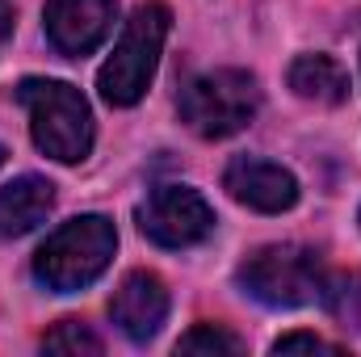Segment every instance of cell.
I'll use <instances>...</instances> for the list:
<instances>
[{"instance_id":"1","label":"cell","mask_w":361,"mask_h":357,"mask_svg":"<svg viewBox=\"0 0 361 357\" xmlns=\"http://www.w3.org/2000/svg\"><path fill=\"white\" fill-rule=\"evenodd\" d=\"M114 248H118L114 223L101 214H80L47 236V244L34 257V277L55 294L85 290L109 269Z\"/></svg>"},{"instance_id":"2","label":"cell","mask_w":361,"mask_h":357,"mask_svg":"<svg viewBox=\"0 0 361 357\" xmlns=\"http://www.w3.org/2000/svg\"><path fill=\"white\" fill-rule=\"evenodd\" d=\"M169 25H173V13L160 0H147L130 13V21L122 25V34L114 42V55L105 59V68L97 76V89L109 105H135L147 92L156 68H160Z\"/></svg>"},{"instance_id":"3","label":"cell","mask_w":361,"mask_h":357,"mask_svg":"<svg viewBox=\"0 0 361 357\" xmlns=\"http://www.w3.org/2000/svg\"><path fill=\"white\" fill-rule=\"evenodd\" d=\"M17 97L30 114L34 143L51 160L80 164L92 152V114L80 89H72L63 80H21Z\"/></svg>"},{"instance_id":"4","label":"cell","mask_w":361,"mask_h":357,"mask_svg":"<svg viewBox=\"0 0 361 357\" xmlns=\"http://www.w3.org/2000/svg\"><path fill=\"white\" fill-rule=\"evenodd\" d=\"M257 105H261V89L240 68H219V72L193 76L180 89V118L202 139H227V135L244 131L257 118Z\"/></svg>"},{"instance_id":"5","label":"cell","mask_w":361,"mask_h":357,"mask_svg":"<svg viewBox=\"0 0 361 357\" xmlns=\"http://www.w3.org/2000/svg\"><path fill=\"white\" fill-rule=\"evenodd\" d=\"M324 265L315 253L294 244H269L257 248L240 265V286L265 303V307H307L324 294Z\"/></svg>"},{"instance_id":"6","label":"cell","mask_w":361,"mask_h":357,"mask_svg":"<svg viewBox=\"0 0 361 357\" xmlns=\"http://www.w3.org/2000/svg\"><path fill=\"white\" fill-rule=\"evenodd\" d=\"M139 231L160 248H189L214 231V210L189 185H156L139 206Z\"/></svg>"},{"instance_id":"7","label":"cell","mask_w":361,"mask_h":357,"mask_svg":"<svg viewBox=\"0 0 361 357\" xmlns=\"http://www.w3.org/2000/svg\"><path fill=\"white\" fill-rule=\"evenodd\" d=\"M114 13H118V0H47L42 21L55 51L80 59L105 42V34L114 30Z\"/></svg>"},{"instance_id":"8","label":"cell","mask_w":361,"mask_h":357,"mask_svg":"<svg viewBox=\"0 0 361 357\" xmlns=\"http://www.w3.org/2000/svg\"><path fill=\"white\" fill-rule=\"evenodd\" d=\"M223 185L235 202L261 210V214H281L298 202V181L294 173H286L281 164L273 160H261V156H240L227 164L223 173Z\"/></svg>"},{"instance_id":"9","label":"cell","mask_w":361,"mask_h":357,"mask_svg":"<svg viewBox=\"0 0 361 357\" xmlns=\"http://www.w3.org/2000/svg\"><path fill=\"white\" fill-rule=\"evenodd\" d=\"M109 315L130 341H139V345L152 341L160 332V324L169 320V290H164V282L156 273H147V269L130 273L118 286V294L109 303Z\"/></svg>"},{"instance_id":"10","label":"cell","mask_w":361,"mask_h":357,"mask_svg":"<svg viewBox=\"0 0 361 357\" xmlns=\"http://www.w3.org/2000/svg\"><path fill=\"white\" fill-rule=\"evenodd\" d=\"M55 206V185L42 177H17L0 189V236H25L47 223Z\"/></svg>"},{"instance_id":"11","label":"cell","mask_w":361,"mask_h":357,"mask_svg":"<svg viewBox=\"0 0 361 357\" xmlns=\"http://www.w3.org/2000/svg\"><path fill=\"white\" fill-rule=\"evenodd\" d=\"M290 89L315 105H341L349 97V72L332 55H298L290 63Z\"/></svg>"},{"instance_id":"12","label":"cell","mask_w":361,"mask_h":357,"mask_svg":"<svg viewBox=\"0 0 361 357\" xmlns=\"http://www.w3.org/2000/svg\"><path fill=\"white\" fill-rule=\"evenodd\" d=\"M328 311L349 328H361V277L357 273H336V277H324V294Z\"/></svg>"},{"instance_id":"13","label":"cell","mask_w":361,"mask_h":357,"mask_svg":"<svg viewBox=\"0 0 361 357\" xmlns=\"http://www.w3.org/2000/svg\"><path fill=\"white\" fill-rule=\"evenodd\" d=\"M42 349L47 353H101V337L80 320H63L42 337Z\"/></svg>"},{"instance_id":"14","label":"cell","mask_w":361,"mask_h":357,"mask_svg":"<svg viewBox=\"0 0 361 357\" xmlns=\"http://www.w3.org/2000/svg\"><path fill=\"white\" fill-rule=\"evenodd\" d=\"M177 353H244V341L231 337L227 328H214V324H197L193 332H185L177 341Z\"/></svg>"},{"instance_id":"15","label":"cell","mask_w":361,"mask_h":357,"mask_svg":"<svg viewBox=\"0 0 361 357\" xmlns=\"http://www.w3.org/2000/svg\"><path fill=\"white\" fill-rule=\"evenodd\" d=\"M273 353H336V345L311 337V332H294V337H281L273 341Z\"/></svg>"},{"instance_id":"16","label":"cell","mask_w":361,"mask_h":357,"mask_svg":"<svg viewBox=\"0 0 361 357\" xmlns=\"http://www.w3.org/2000/svg\"><path fill=\"white\" fill-rule=\"evenodd\" d=\"M8 34H13V4L0 0V47L8 42Z\"/></svg>"},{"instance_id":"17","label":"cell","mask_w":361,"mask_h":357,"mask_svg":"<svg viewBox=\"0 0 361 357\" xmlns=\"http://www.w3.org/2000/svg\"><path fill=\"white\" fill-rule=\"evenodd\" d=\"M4 156H8V152H4V143H0V164H4Z\"/></svg>"}]
</instances>
